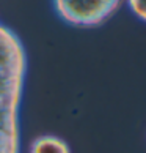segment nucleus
I'll use <instances>...</instances> for the list:
<instances>
[{"label":"nucleus","mask_w":146,"mask_h":153,"mask_svg":"<svg viewBox=\"0 0 146 153\" xmlns=\"http://www.w3.org/2000/svg\"><path fill=\"white\" fill-rule=\"evenodd\" d=\"M25 73L24 44L0 21V153H21L19 112Z\"/></svg>","instance_id":"1"},{"label":"nucleus","mask_w":146,"mask_h":153,"mask_svg":"<svg viewBox=\"0 0 146 153\" xmlns=\"http://www.w3.org/2000/svg\"><path fill=\"white\" fill-rule=\"evenodd\" d=\"M124 0H52L57 16L72 27L102 25L120 10Z\"/></svg>","instance_id":"2"},{"label":"nucleus","mask_w":146,"mask_h":153,"mask_svg":"<svg viewBox=\"0 0 146 153\" xmlns=\"http://www.w3.org/2000/svg\"><path fill=\"white\" fill-rule=\"evenodd\" d=\"M30 153H71V147L58 136L44 134L32 142Z\"/></svg>","instance_id":"3"},{"label":"nucleus","mask_w":146,"mask_h":153,"mask_svg":"<svg viewBox=\"0 0 146 153\" xmlns=\"http://www.w3.org/2000/svg\"><path fill=\"white\" fill-rule=\"evenodd\" d=\"M127 8L138 21L146 24V0H126Z\"/></svg>","instance_id":"4"}]
</instances>
